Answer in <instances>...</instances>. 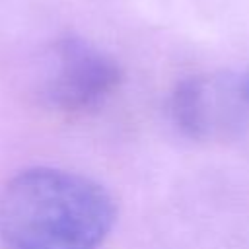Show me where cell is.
<instances>
[{
  "label": "cell",
  "instance_id": "1",
  "mask_svg": "<svg viewBox=\"0 0 249 249\" xmlns=\"http://www.w3.org/2000/svg\"><path fill=\"white\" fill-rule=\"evenodd\" d=\"M115 216L109 191L74 171L31 167L14 175L0 193L6 249H97Z\"/></svg>",
  "mask_w": 249,
  "mask_h": 249
},
{
  "label": "cell",
  "instance_id": "2",
  "mask_svg": "<svg viewBox=\"0 0 249 249\" xmlns=\"http://www.w3.org/2000/svg\"><path fill=\"white\" fill-rule=\"evenodd\" d=\"M167 115L193 140L241 132L249 124V70L196 74L177 82L167 99Z\"/></svg>",
  "mask_w": 249,
  "mask_h": 249
},
{
  "label": "cell",
  "instance_id": "3",
  "mask_svg": "<svg viewBox=\"0 0 249 249\" xmlns=\"http://www.w3.org/2000/svg\"><path fill=\"white\" fill-rule=\"evenodd\" d=\"M121 80V66L111 54L78 35H66L49 53L41 95L56 111L86 113L101 107Z\"/></svg>",
  "mask_w": 249,
  "mask_h": 249
}]
</instances>
